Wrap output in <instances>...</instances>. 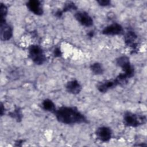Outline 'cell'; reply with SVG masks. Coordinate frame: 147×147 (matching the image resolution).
<instances>
[{
	"label": "cell",
	"mask_w": 147,
	"mask_h": 147,
	"mask_svg": "<svg viewBox=\"0 0 147 147\" xmlns=\"http://www.w3.org/2000/svg\"><path fill=\"white\" fill-rule=\"evenodd\" d=\"M55 114L57 119L63 123L74 124L87 122L84 115L74 107H61L56 110Z\"/></svg>",
	"instance_id": "1"
},
{
	"label": "cell",
	"mask_w": 147,
	"mask_h": 147,
	"mask_svg": "<svg viewBox=\"0 0 147 147\" xmlns=\"http://www.w3.org/2000/svg\"><path fill=\"white\" fill-rule=\"evenodd\" d=\"M29 56L37 65H41L46 61V56L43 50L37 45H32L29 47Z\"/></svg>",
	"instance_id": "2"
},
{
	"label": "cell",
	"mask_w": 147,
	"mask_h": 147,
	"mask_svg": "<svg viewBox=\"0 0 147 147\" xmlns=\"http://www.w3.org/2000/svg\"><path fill=\"white\" fill-rule=\"evenodd\" d=\"M146 118L144 116H140L130 112H127L123 116V122L128 126L137 127L145 122Z\"/></svg>",
	"instance_id": "3"
},
{
	"label": "cell",
	"mask_w": 147,
	"mask_h": 147,
	"mask_svg": "<svg viewBox=\"0 0 147 147\" xmlns=\"http://www.w3.org/2000/svg\"><path fill=\"white\" fill-rule=\"evenodd\" d=\"M117 64L123 71V73L129 78H130L134 75V69L133 67L130 64L129 59L126 56H122L117 59Z\"/></svg>",
	"instance_id": "4"
},
{
	"label": "cell",
	"mask_w": 147,
	"mask_h": 147,
	"mask_svg": "<svg viewBox=\"0 0 147 147\" xmlns=\"http://www.w3.org/2000/svg\"><path fill=\"white\" fill-rule=\"evenodd\" d=\"M75 19L82 25L86 27H90L93 24V20L91 17L85 11H78L75 14Z\"/></svg>",
	"instance_id": "5"
},
{
	"label": "cell",
	"mask_w": 147,
	"mask_h": 147,
	"mask_svg": "<svg viewBox=\"0 0 147 147\" xmlns=\"http://www.w3.org/2000/svg\"><path fill=\"white\" fill-rule=\"evenodd\" d=\"M96 135L98 138L102 142L109 141L112 135L111 129L106 126H102L98 127L96 130Z\"/></svg>",
	"instance_id": "6"
},
{
	"label": "cell",
	"mask_w": 147,
	"mask_h": 147,
	"mask_svg": "<svg viewBox=\"0 0 147 147\" xmlns=\"http://www.w3.org/2000/svg\"><path fill=\"white\" fill-rule=\"evenodd\" d=\"M123 32V28L121 25L117 23H114L105 27L102 30V33L105 35L114 36L121 34Z\"/></svg>",
	"instance_id": "7"
},
{
	"label": "cell",
	"mask_w": 147,
	"mask_h": 147,
	"mask_svg": "<svg viewBox=\"0 0 147 147\" xmlns=\"http://www.w3.org/2000/svg\"><path fill=\"white\" fill-rule=\"evenodd\" d=\"M13 35V29L6 21L1 22V39L2 41L9 40Z\"/></svg>",
	"instance_id": "8"
},
{
	"label": "cell",
	"mask_w": 147,
	"mask_h": 147,
	"mask_svg": "<svg viewBox=\"0 0 147 147\" xmlns=\"http://www.w3.org/2000/svg\"><path fill=\"white\" fill-rule=\"evenodd\" d=\"M26 5L29 10L34 14L38 16L42 14L43 9L39 1L30 0L27 2Z\"/></svg>",
	"instance_id": "9"
},
{
	"label": "cell",
	"mask_w": 147,
	"mask_h": 147,
	"mask_svg": "<svg viewBox=\"0 0 147 147\" xmlns=\"http://www.w3.org/2000/svg\"><path fill=\"white\" fill-rule=\"evenodd\" d=\"M67 91L72 94H78L82 90L80 84L76 80H73L68 82L65 86Z\"/></svg>",
	"instance_id": "10"
},
{
	"label": "cell",
	"mask_w": 147,
	"mask_h": 147,
	"mask_svg": "<svg viewBox=\"0 0 147 147\" xmlns=\"http://www.w3.org/2000/svg\"><path fill=\"white\" fill-rule=\"evenodd\" d=\"M117 86L115 81L113 80H106L100 83L98 85V89L101 92H107L109 89H111Z\"/></svg>",
	"instance_id": "11"
},
{
	"label": "cell",
	"mask_w": 147,
	"mask_h": 147,
	"mask_svg": "<svg viewBox=\"0 0 147 147\" xmlns=\"http://www.w3.org/2000/svg\"><path fill=\"white\" fill-rule=\"evenodd\" d=\"M137 38V35L133 31H129L125 35V41L126 45L131 46L134 48L136 47V44L135 43V40Z\"/></svg>",
	"instance_id": "12"
},
{
	"label": "cell",
	"mask_w": 147,
	"mask_h": 147,
	"mask_svg": "<svg viewBox=\"0 0 147 147\" xmlns=\"http://www.w3.org/2000/svg\"><path fill=\"white\" fill-rule=\"evenodd\" d=\"M41 105L42 109L45 111L55 113L56 110L54 103L50 99H46L44 100Z\"/></svg>",
	"instance_id": "13"
},
{
	"label": "cell",
	"mask_w": 147,
	"mask_h": 147,
	"mask_svg": "<svg viewBox=\"0 0 147 147\" xmlns=\"http://www.w3.org/2000/svg\"><path fill=\"white\" fill-rule=\"evenodd\" d=\"M90 69L95 75H101L104 71L102 65L99 63H94L91 64L90 66Z\"/></svg>",
	"instance_id": "14"
},
{
	"label": "cell",
	"mask_w": 147,
	"mask_h": 147,
	"mask_svg": "<svg viewBox=\"0 0 147 147\" xmlns=\"http://www.w3.org/2000/svg\"><path fill=\"white\" fill-rule=\"evenodd\" d=\"M9 115L13 118H14L16 120H17L18 122L20 121L22 117V114L21 111L18 108L16 109L10 113Z\"/></svg>",
	"instance_id": "15"
},
{
	"label": "cell",
	"mask_w": 147,
	"mask_h": 147,
	"mask_svg": "<svg viewBox=\"0 0 147 147\" xmlns=\"http://www.w3.org/2000/svg\"><path fill=\"white\" fill-rule=\"evenodd\" d=\"M7 7L3 3H1L0 6V14H1V22L6 21H5V17L7 14Z\"/></svg>",
	"instance_id": "16"
},
{
	"label": "cell",
	"mask_w": 147,
	"mask_h": 147,
	"mask_svg": "<svg viewBox=\"0 0 147 147\" xmlns=\"http://www.w3.org/2000/svg\"><path fill=\"white\" fill-rule=\"evenodd\" d=\"M76 9V6H75V5L71 2H67L63 7V10H62L63 12H66L68 11H72V10H74Z\"/></svg>",
	"instance_id": "17"
},
{
	"label": "cell",
	"mask_w": 147,
	"mask_h": 147,
	"mask_svg": "<svg viewBox=\"0 0 147 147\" xmlns=\"http://www.w3.org/2000/svg\"><path fill=\"white\" fill-rule=\"evenodd\" d=\"M97 2L99 3V5H100V6H108L111 3L110 1H108V0H99V1H98Z\"/></svg>",
	"instance_id": "18"
},
{
	"label": "cell",
	"mask_w": 147,
	"mask_h": 147,
	"mask_svg": "<svg viewBox=\"0 0 147 147\" xmlns=\"http://www.w3.org/2000/svg\"><path fill=\"white\" fill-rule=\"evenodd\" d=\"M62 55L61 50L59 48H56L54 50V55L55 57H60Z\"/></svg>",
	"instance_id": "19"
},
{
	"label": "cell",
	"mask_w": 147,
	"mask_h": 147,
	"mask_svg": "<svg viewBox=\"0 0 147 147\" xmlns=\"http://www.w3.org/2000/svg\"><path fill=\"white\" fill-rule=\"evenodd\" d=\"M1 115H3L4 109H3V105H2V103H1Z\"/></svg>",
	"instance_id": "20"
},
{
	"label": "cell",
	"mask_w": 147,
	"mask_h": 147,
	"mask_svg": "<svg viewBox=\"0 0 147 147\" xmlns=\"http://www.w3.org/2000/svg\"><path fill=\"white\" fill-rule=\"evenodd\" d=\"M88 35H89V36H90V37H92V36H94V32H93V31L90 32V33L88 34Z\"/></svg>",
	"instance_id": "21"
}]
</instances>
